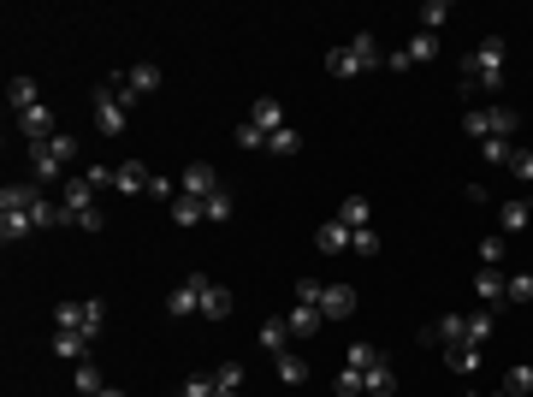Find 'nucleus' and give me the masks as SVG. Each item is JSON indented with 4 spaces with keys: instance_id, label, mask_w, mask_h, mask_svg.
<instances>
[{
    "instance_id": "obj_12",
    "label": "nucleus",
    "mask_w": 533,
    "mask_h": 397,
    "mask_svg": "<svg viewBox=\"0 0 533 397\" xmlns=\"http://www.w3.org/2000/svg\"><path fill=\"white\" fill-rule=\"evenodd\" d=\"M149 185H155L149 160H125V167H113V190H125V196H149Z\"/></svg>"
},
{
    "instance_id": "obj_14",
    "label": "nucleus",
    "mask_w": 533,
    "mask_h": 397,
    "mask_svg": "<svg viewBox=\"0 0 533 397\" xmlns=\"http://www.w3.org/2000/svg\"><path fill=\"white\" fill-rule=\"evenodd\" d=\"M321 314H326V320H350V314H356V284H326Z\"/></svg>"
},
{
    "instance_id": "obj_10",
    "label": "nucleus",
    "mask_w": 533,
    "mask_h": 397,
    "mask_svg": "<svg viewBox=\"0 0 533 397\" xmlns=\"http://www.w3.org/2000/svg\"><path fill=\"white\" fill-rule=\"evenodd\" d=\"M13 125H18V137H24V142H42V137H54V131H59V119H54V107L42 101V107H30V113H13Z\"/></svg>"
},
{
    "instance_id": "obj_23",
    "label": "nucleus",
    "mask_w": 533,
    "mask_h": 397,
    "mask_svg": "<svg viewBox=\"0 0 533 397\" xmlns=\"http://www.w3.org/2000/svg\"><path fill=\"white\" fill-rule=\"evenodd\" d=\"M504 291H510V279H504L498 267H480V273H474V297H480V302H504Z\"/></svg>"
},
{
    "instance_id": "obj_3",
    "label": "nucleus",
    "mask_w": 533,
    "mask_h": 397,
    "mask_svg": "<svg viewBox=\"0 0 533 397\" xmlns=\"http://www.w3.org/2000/svg\"><path fill=\"white\" fill-rule=\"evenodd\" d=\"M379 66H385V48H379L367 30L326 54V71H332V77H362V71H379Z\"/></svg>"
},
{
    "instance_id": "obj_15",
    "label": "nucleus",
    "mask_w": 533,
    "mask_h": 397,
    "mask_svg": "<svg viewBox=\"0 0 533 397\" xmlns=\"http://www.w3.org/2000/svg\"><path fill=\"white\" fill-rule=\"evenodd\" d=\"M533 226V202H521V196H510V202H498V231H528Z\"/></svg>"
},
{
    "instance_id": "obj_29",
    "label": "nucleus",
    "mask_w": 533,
    "mask_h": 397,
    "mask_svg": "<svg viewBox=\"0 0 533 397\" xmlns=\"http://www.w3.org/2000/svg\"><path fill=\"white\" fill-rule=\"evenodd\" d=\"M273 368H279V380H285V385H303V380H309V362H303V356H296V350L273 356Z\"/></svg>"
},
{
    "instance_id": "obj_52",
    "label": "nucleus",
    "mask_w": 533,
    "mask_h": 397,
    "mask_svg": "<svg viewBox=\"0 0 533 397\" xmlns=\"http://www.w3.org/2000/svg\"><path fill=\"white\" fill-rule=\"evenodd\" d=\"M498 397H510V392H498Z\"/></svg>"
},
{
    "instance_id": "obj_20",
    "label": "nucleus",
    "mask_w": 533,
    "mask_h": 397,
    "mask_svg": "<svg viewBox=\"0 0 533 397\" xmlns=\"http://www.w3.org/2000/svg\"><path fill=\"white\" fill-rule=\"evenodd\" d=\"M421 338H438L445 350H450V344H463V338H468V314H445V320H438V327H427Z\"/></svg>"
},
{
    "instance_id": "obj_47",
    "label": "nucleus",
    "mask_w": 533,
    "mask_h": 397,
    "mask_svg": "<svg viewBox=\"0 0 533 397\" xmlns=\"http://www.w3.org/2000/svg\"><path fill=\"white\" fill-rule=\"evenodd\" d=\"M321 297H326L321 279H296V302H314V309H321Z\"/></svg>"
},
{
    "instance_id": "obj_51",
    "label": "nucleus",
    "mask_w": 533,
    "mask_h": 397,
    "mask_svg": "<svg viewBox=\"0 0 533 397\" xmlns=\"http://www.w3.org/2000/svg\"><path fill=\"white\" fill-rule=\"evenodd\" d=\"M220 397H243V392H220Z\"/></svg>"
},
{
    "instance_id": "obj_50",
    "label": "nucleus",
    "mask_w": 533,
    "mask_h": 397,
    "mask_svg": "<svg viewBox=\"0 0 533 397\" xmlns=\"http://www.w3.org/2000/svg\"><path fill=\"white\" fill-rule=\"evenodd\" d=\"M101 397H125V392H119V385H107V392H101Z\"/></svg>"
},
{
    "instance_id": "obj_43",
    "label": "nucleus",
    "mask_w": 533,
    "mask_h": 397,
    "mask_svg": "<svg viewBox=\"0 0 533 397\" xmlns=\"http://www.w3.org/2000/svg\"><path fill=\"white\" fill-rule=\"evenodd\" d=\"M266 149H273V155H296V149H303V137L285 125V131H273V137H266Z\"/></svg>"
},
{
    "instance_id": "obj_16",
    "label": "nucleus",
    "mask_w": 533,
    "mask_h": 397,
    "mask_svg": "<svg viewBox=\"0 0 533 397\" xmlns=\"http://www.w3.org/2000/svg\"><path fill=\"white\" fill-rule=\"evenodd\" d=\"M101 392H107V380H101V368L84 356V362L71 368V397H101Z\"/></svg>"
},
{
    "instance_id": "obj_33",
    "label": "nucleus",
    "mask_w": 533,
    "mask_h": 397,
    "mask_svg": "<svg viewBox=\"0 0 533 397\" xmlns=\"http://www.w3.org/2000/svg\"><path fill=\"white\" fill-rule=\"evenodd\" d=\"M480 155H486L492 167H510V160H516V142H510V137H486V142H480Z\"/></svg>"
},
{
    "instance_id": "obj_46",
    "label": "nucleus",
    "mask_w": 533,
    "mask_h": 397,
    "mask_svg": "<svg viewBox=\"0 0 533 397\" xmlns=\"http://www.w3.org/2000/svg\"><path fill=\"white\" fill-rule=\"evenodd\" d=\"M528 297H533V273H516L510 291H504V302H528Z\"/></svg>"
},
{
    "instance_id": "obj_18",
    "label": "nucleus",
    "mask_w": 533,
    "mask_h": 397,
    "mask_svg": "<svg viewBox=\"0 0 533 397\" xmlns=\"http://www.w3.org/2000/svg\"><path fill=\"white\" fill-rule=\"evenodd\" d=\"M261 350L266 356H285V350H291V327H285V314H266V320H261Z\"/></svg>"
},
{
    "instance_id": "obj_42",
    "label": "nucleus",
    "mask_w": 533,
    "mask_h": 397,
    "mask_svg": "<svg viewBox=\"0 0 533 397\" xmlns=\"http://www.w3.org/2000/svg\"><path fill=\"white\" fill-rule=\"evenodd\" d=\"M486 338H492V314H468V338H463V344L486 350Z\"/></svg>"
},
{
    "instance_id": "obj_13",
    "label": "nucleus",
    "mask_w": 533,
    "mask_h": 397,
    "mask_svg": "<svg viewBox=\"0 0 533 397\" xmlns=\"http://www.w3.org/2000/svg\"><path fill=\"white\" fill-rule=\"evenodd\" d=\"M285 327H291V338H314V332L326 327V314L314 309V302H291V314H285Z\"/></svg>"
},
{
    "instance_id": "obj_53",
    "label": "nucleus",
    "mask_w": 533,
    "mask_h": 397,
    "mask_svg": "<svg viewBox=\"0 0 533 397\" xmlns=\"http://www.w3.org/2000/svg\"><path fill=\"white\" fill-rule=\"evenodd\" d=\"M528 273H533V267H528Z\"/></svg>"
},
{
    "instance_id": "obj_25",
    "label": "nucleus",
    "mask_w": 533,
    "mask_h": 397,
    "mask_svg": "<svg viewBox=\"0 0 533 397\" xmlns=\"http://www.w3.org/2000/svg\"><path fill=\"white\" fill-rule=\"evenodd\" d=\"M30 231H36V226H30L24 208H0V238H6V243H24Z\"/></svg>"
},
{
    "instance_id": "obj_39",
    "label": "nucleus",
    "mask_w": 533,
    "mask_h": 397,
    "mask_svg": "<svg viewBox=\"0 0 533 397\" xmlns=\"http://www.w3.org/2000/svg\"><path fill=\"white\" fill-rule=\"evenodd\" d=\"M367 392V374L362 368H338V397H362Z\"/></svg>"
},
{
    "instance_id": "obj_44",
    "label": "nucleus",
    "mask_w": 533,
    "mask_h": 397,
    "mask_svg": "<svg viewBox=\"0 0 533 397\" xmlns=\"http://www.w3.org/2000/svg\"><path fill=\"white\" fill-rule=\"evenodd\" d=\"M350 249H356V256H379V231H374V226L350 231Z\"/></svg>"
},
{
    "instance_id": "obj_11",
    "label": "nucleus",
    "mask_w": 533,
    "mask_h": 397,
    "mask_svg": "<svg viewBox=\"0 0 533 397\" xmlns=\"http://www.w3.org/2000/svg\"><path fill=\"white\" fill-rule=\"evenodd\" d=\"M178 190H184V196H196V202H208L213 190H220V172H213L208 160H190V167H184V178H178Z\"/></svg>"
},
{
    "instance_id": "obj_30",
    "label": "nucleus",
    "mask_w": 533,
    "mask_h": 397,
    "mask_svg": "<svg viewBox=\"0 0 533 397\" xmlns=\"http://www.w3.org/2000/svg\"><path fill=\"white\" fill-rule=\"evenodd\" d=\"M231 314V291L225 284H208V297H202V320H225Z\"/></svg>"
},
{
    "instance_id": "obj_7",
    "label": "nucleus",
    "mask_w": 533,
    "mask_h": 397,
    "mask_svg": "<svg viewBox=\"0 0 533 397\" xmlns=\"http://www.w3.org/2000/svg\"><path fill=\"white\" fill-rule=\"evenodd\" d=\"M208 273H184L178 284H172V297H167V314L172 320H184V314H202V297H208Z\"/></svg>"
},
{
    "instance_id": "obj_48",
    "label": "nucleus",
    "mask_w": 533,
    "mask_h": 397,
    "mask_svg": "<svg viewBox=\"0 0 533 397\" xmlns=\"http://www.w3.org/2000/svg\"><path fill=\"white\" fill-rule=\"evenodd\" d=\"M510 172H516V178H533V149H516V160H510Z\"/></svg>"
},
{
    "instance_id": "obj_49",
    "label": "nucleus",
    "mask_w": 533,
    "mask_h": 397,
    "mask_svg": "<svg viewBox=\"0 0 533 397\" xmlns=\"http://www.w3.org/2000/svg\"><path fill=\"white\" fill-rule=\"evenodd\" d=\"M84 178H89L95 190H113V167H84Z\"/></svg>"
},
{
    "instance_id": "obj_8",
    "label": "nucleus",
    "mask_w": 533,
    "mask_h": 397,
    "mask_svg": "<svg viewBox=\"0 0 533 397\" xmlns=\"http://www.w3.org/2000/svg\"><path fill=\"white\" fill-rule=\"evenodd\" d=\"M125 125H131V107L113 95L107 84H101V89H95V131H101V137H119Z\"/></svg>"
},
{
    "instance_id": "obj_1",
    "label": "nucleus",
    "mask_w": 533,
    "mask_h": 397,
    "mask_svg": "<svg viewBox=\"0 0 533 397\" xmlns=\"http://www.w3.org/2000/svg\"><path fill=\"white\" fill-rule=\"evenodd\" d=\"M24 155H30L36 185H54L59 172H66V160H77V137H71V131H54V137H42V142H24Z\"/></svg>"
},
{
    "instance_id": "obj_5",
    "label": "nucleus",
    "mask_w": 533,
    "mask_h": 397,
    "mask_svg": "<svg viewBox=\"0 0 533 397\" xmlns=\"http://www.w3.org/2000/svg\"><path fill=\"white\" fill-rule=\"evenodd\" d=\"M101 327H107V302H101V297L54 302V332H84V338H95Z\"/></svg>"
},
{
    "instance_id": "obj_24",
    "label": "nucleus",
    "mask_w": 533,
    "mask_h": 397,
    "mask_svg": "<svg viewBox=\"0 0 533 397\" xmlns=\"http://www.w3.org/2000/svg\"><path fill=\"white\" fill-rule=\"evenodd\" d=\"M30 226H36V231H48V226H66V208H59L54 196H36V202H30Z\"/></svg>"
},
{
    "instance_id": "obj_31",
    "label": "nucleus",
    "mask_w": 533,
    "mask_h": 397,
    "mask_svg": "<svg viewBox=\"0 0 533 397\" xmlns=\"http://www.w3.org/2000/svg\"><path fill=\"white\" fill-rule=\"evenodd\" d=\"M202 208H208V220H213V226H225V220H231V213H238V202H231V190H213V196L208 202H202Z\"/></svg>"
},
{
    "instance_id": "obj_35",
    "label": "nucleus",
    "mask_w": 533,
    "mask_h": 397,
    "mask_svg": "<svg viewBox=\"0 0 533 397\" xmlns=\"http://www.w3.org/2000/svg\"><path fill=\"white\" fill-rule=\"evenodd\" d=\"M445 18H450V6H445V0H427L421 13H415V24H421L427 36H438V24H445Z\"/></svg>"
},
{
    "instance_id": "obj_41",
    "label": "nucleus",
    "mask_w": 533,
    "mask_h": 397,
    "mask_svg": "<svg viewBox=\"0 0 533 397\" xmlns=\"http://www.w3.org/2000/svg\"><path fill=\"white\" fill-rule=\"evenodd\" d=\"M374 362H379V350H374V344H350V350H344V368H374Z\"/></svg>"
},
{
    "instance_id": "obj_36",
    "label": "nucleus",
    "mask_w": 533,
    "mask_h": 397,
    "mask_svg": "<svg viewBox=\"0 0 533 397\" xmlns=\"http://www.w3.org/2000/svg\"><path fill=\"white\" fill-rule=\"evenodd\" d=\"M36 196H42L36 185H6V190H0V208H24L30 213V202H36Z\"/></svg>"
},
{
    "instance_id": "obj_17",
    "label": "nucleus",
    "mask_w": 533,
    "mask_h": 397,
    "mask_svg": "<svg viewBox=\"0 0 533 397\" xmlns=\"http://www.w3.org/2000/svg\"><path fill=\"white\" fill-rule=\"evenodd\" d=\"M314 249H321V256H344V249H350V226H344V220H326V226L314 231Z\"/></svg>"
},
{
    "instance_id": "obj_21",
    "label": "nucleus",
    "mask_w": 533,
    "mask_h": 397,
    "mask_svg": "<svg viewBox=\"0 0 533 397\" xmlns=\"http://www.w3.org/2000/svg\"><path fill=\"white\" fill-rule=\"evenodd\" d=\"M249 125H261L266 137H273V131H285V107H279L273 95H261V101L249 107Z\"/></svg>"
},
{
    "instance_id": "obj_40",
    "label": "nucleus",
    "mask_w": 533,
    "mask_h": 397,
    "mask_svg": "<svg viewBox=\"0 0 533 397\" xmlns=\"http://www.w3.org/2000/svg\"><path fill=\"white\" fill-rule=\"evenodd\" d=\"M178 397H220V385H213V374H190L178 385Z\"/></svg>"
},
{
    "instance_id": "obj_28",
    "label": "nucleus",
    "mask_w": 533,
    "mask_h": 397,
    "mask_svg": "<svg viewBox=\"0 0 533 397\" xmlns=\"http://www.w3.org/2000/svg\"><path fill=\"white\" fill-rule=\"evenodd\" d=\"M338 220L350 231H362V226H374V208H367V196H344V208H338Z\"/></svg>"
},
{
    "instance_id": "obj_34",
    "label": "nucleus",
    "mask_w": 533,
    "mask_h": 397,
    "mask_svg": "<svg viewBox=\"0 0 533 397\" xmlns=\"http://www.w3.org/2000/svg\"><path fill=\"white\" fill-rule=\"evenodd\" d=\"M504 392H510V397H528V392H533V362H516V368L504 374Z\"/></svg>"
},
{
    "instance_id": "obj_37",
    "label": "nucleus",
    "mask_w": 533,
    "mask_h": 397,
    "mask_svg": "<svg viewBox=\"0 0 533 397\" xmlns=\"http://www.w3.org/2000/svg\"><path fill=\"white\" fill-rule=\"evenodd\" d=\"M208 374H213L220 392H243V362H220V368H208Z\"/></svg>"
},
{
    "instance_id": "obj_4",
    "label": "nucleus",
    "mask_w": 533,
    "mask_h": 397,
    "mask_svg": "<svg viewBox=\"0 0 533 397\" xmlns=\"http://www.w3.org/2000/svg\"><path fill=\"white\" fill-rule=\"evenodd\" d=\"M59 208H66V226H84V231H101V226H107V213L95 208V185H89L84 172L59 185Z\"/></svg>"
},
{
    "instance_id": "obj_22",
    "label": "nucleus",
    "mask_w": 533,
    "mask_h": 397,
    "mask_svg": "<svg viewBox=\"0 0 533 397\" xmlns=\"http://www.w3.org/2000/svg\"><path fill=\"white\" fill-rule=\"evenodd\" d=\"M89 344H95V338H84V332H54V356H59V362H71V368L89 356Z\"/></svg>"
},
{
    "instance_id": "obj_38",
    "label": "nucleus",
    "mask_w": 533,
    "mask_h": 397,
    "mask_svg": "<svg viewBox=\"0 0 533 397\" xmlns=\"http://www.w3.org/2000/svg\"><path fill=\"white\" fill-rule=\"evenodd\" d=\"M392 362H385V356H379V362H374V368H367V392H374V397H385V392H392Z\"/></svg>"
},
{
    "instance_id": "obj_26",
    "label": "nucleus",
    "mask_w": 533,
    "mask_h": 397,
    "mask_svg": "<svg viewBox=\"0 0 533 397\" xmlns=\"http://www.w3.org/2000/svg\"><path fill=\"white\" fill-rule=\"evenodd\" d=\"M172 226H202V220H208V208H202V202L196 196H184V190H178V202H172Z\"/></svg>"
},
{
    "instance_id": "obj_27",
    "label": "nucleus",
    "mask_w": 533,
    "mask_h": 397,
    "mask_svg": "<svg viewBox=\"0 0 533 397\" xmlns=\"http://www.w3.org/2000/svg\"><path fill=\"white\" fill-rule=\"evenodd\" d=\"M445 368H450V374H463V380H468V374L480 368V350H474V344H450V350H445Z\"/></svg>"
},
{
    "instance_id": "obj_6",
    "label": "nucleus",
    "mask_w": 533,
    "mask_h": 397,
    "mask_svg": "<svg viewBox=\"0 0 533 397\" xmlns=\"http://www.w3.org/2000/svg\"><path fill=\"white\" fill-rule=\"evenodd\" d=\"M463 131L468 137H516L521 131V113H510V107H474V113H463Z\"/></svg>"
},
{
    "instance_id": "obj_32",
    "label": "nucleus",
    "mask_w": 533,
    "mask_h": 397,
    "mask_svg": "<svg viewBox=\"0 0 533 397\" xmlns=\"http://www.w3.org/2000/svg\"><path fill=\"white\" fill-rule=\"evenodd\" d=\"M510 256V243H504V231H486L480 238V267H498V261Z\"/></svg>"
},
{
    "instance_id": "obj_2",
    "label": "nucleus",
    "mask_w": 533,
    "mask_h": 397,
    "mask_svg": "<svg viewBox=\"0 0 533 397\" xmlns=\"http://www.w3.org/2000/svg\"><path fill=\"white\" fill-rule=\"evenodd\" d=\"M504 54H510L504 36H486V42L463 59V89H498L504 84Z\"/></svg>"
},
{
    "instance_id": "obj_19",
    "label": "nucleus",
    "mask_w": 533,
    "mask_h": 397,
    "mask_svg": "<svg viewBox=\"0 0 533 397\" xmlns=\"http://www.w3.org/2000/svg\"><path fill=\"white\" fill-rule=\"evenodd\" d=\"M6 107H13V113L42 107V95H36V77H13V84H6Z\"/></svg>"
},
{
    "instance_id": "obj_9",
    "label": "nucleus",
    "mask_w": 533,
    "mask_h": 397,
    "mask_svg": "<svg viewBox=\"0 0 533 397\" xmlns=\"http://www.w3.org/2000/svg\"><path fill=\"white\" fill-rule=\"evenodd\" d=\"M438 54V36H427V30H415L397 54H385V71H409V66H427V59Z\"/></svg>"
},
{
    "instance_id": "obj_45",
    "label": "nucleus",
    "mask_w": 533,
    "mask_h": 397,
    "mask_svg": "<svg viewBox=\"0 0 533 397\" xmlns=\"http://www.w3.org/2000/svg\"><path fill=\"white\" fill-rule=\"evenodd\" d=\"M238 149H249V155H255V149H266V131L243 119V125H238Z\"/></svg>"
}]
</instances>
